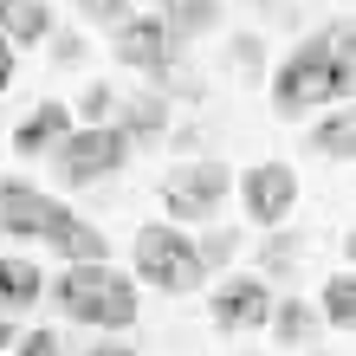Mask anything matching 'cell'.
<instances>
[{
	"instance_id": "obj_1",
	"label": "cell",
	"mask_w": 356,
	"mask_h": 356,
	"mask_svg": "<svg viewBox=\"0 0 356 356\" xmlns=\"http://www.w3.org/2000/svg\"><path fill=\"white\" fill-rule=\"evenodd\" d=\"M356 91V19L298 39L279 65H272V117H311L324 104H350Z\"/></svg>"
},
{
	"instance_id": "obj_2",
	"label": "cell",
	"mask_w": 356,
	"mask_h": 356,
	"mask_svg": "<svg viewBox=\"0 0 356 356\" xmlns=\"http://www.w3.org/2000/svg\"><path fill=\"white\" fill-rule=\"evenodd\" d=\"M0 234H19V240H39L52 253H65L72 266H104V234L72 214L58 195H39L33 181L19 175H0Z\"/></svg>"
},
{
	"instance_id": "obj_3",
	"label": "cell",
	"mask_w": 356,
	"mask_h": 356,
	"mask_svg": "<svg viewBox=\"0 0 356 356\" xmlns=\"http://www.w3.org/2000/svg\"><path fill=\"white\" fill-rule=\"evenodd\" d=\"M52 305L65 311L72 324H91V330H130L136 324V279L117 266H65L52 279Z\"/></svg>"
},
{
	"instance_id": "obj_4",
	"label": "cell",
	"mask_w": 356,
	"mask_h": 356,
	"mask_svg": "<svg viewBox=\"0 0 356 356\" xmlns=\"http://www.w3.org/2000/svg\"><path fill=\"white\" fill-rule=\"evenodd\" d=\"M136 279L156 285V291H195L207 279L201 253H195V234H181V227H169V220L136 227Z\"/></svg>"
},
{
	"instance_id": "obj_5",
	"label": "cell",
	"mask_w": 356,
	"mask_h": 356,
	"mask_svg": "<svg viewBox=\"0 0 356 356\" xmlns=\"http://www.w3.org/2000/svg\"><path fill=\"white\" fill-rule=\"evenodd\" d=\"M227 195H234V175H227V162H188V169H175L169 181H162V201H169V227H201L214 220Z\"/></svg>"
},
{
	"instance_id": "obj_6",
	"label": "cell",
	"mask_w": 356,
	"mask_h": 356,
	"mask_svg": "<svg viewBox=\"0 0 356 356\" xmlns=\"http://www.w3.org/2000/svg\"><path fill=\"white\" fill-rule=\"evenodd\" d=\"M52 162H58V181H65V188H85V181L117 175L123 162H130V143H123V130L97 123V130H72V136L52 149Z\"/></svg>"
},
{
	"instance_id": "obj_7",
	"label": "cell",
	"mask_w": 356,
	"mask_h": 356,
	"mask_svg": "<svg viewBox=\"0 0 356 356\" xmlns=\"http://www.w3.org/2000/svg\"><path fill=\"white\" fill-rule=\"evenodd\" d=\"M291 201H298V175H291V162H253V169L240 175V214L253 220V227L291 220Z\"/></svg>"
},
{
	"instance_id": "obj_8",
	"label": "cell",
	"mask_w": 356,
	"mask_h": 356,
	"mask_svg": "<svg viewBox=\"0 0 356 356\" xmlns=\"http://www.w3.org/2000/svg\"><path fill=\"white\" fill-rule=\"evenodd\" d=\"M207 318L220 330H259L272 318V285L259 272H227V279L207 291Z\"/></svg>"
},
{
	"instance_id": "obj_9",
	"label": "cell",
	"mask_w": 356,
	"mask_h": 356,
	"mask_svg": "<svg viewBox=\"0 0 356 356\" xmlns=\"http://www.w3.org/2000/svg\"><path fill=\"white\" fill-rule=\"evenodd\" d=\"M111 52L123 58V65H136V72H149V78H162V72H175V58H181V46L169 33H162V19L156 13H130L117 26V39H111Z\"/></svg>"
},
{
	"instance_id": "obj_10",
	"label": "cell",
	"mask_w": 356,
	"mask_h": 356,
	"mask_svg": "<svg viewBox=\"0 0 356 356\" xmlns=\"http://www.w3.org/2000/svg\"><path fill=\"white\" fill-rule=\"evenodd\" d=\"M72 130H78V123H72V104L46 97L33 117H19V123H13V149H19V156H46V149H58Z\"/></svg>"
},
{
	"instance_id": "obj_11",
	"label": "cell",
	"mask_w": 356,
	"mask_h": 356,
	"mask_svg": "<svg viewBox=\"0 0 356 356\" xmlns=\"http://www.w3.org/2000/svg\"><path fill=\"white\" fill-rule=\"evenodd\" d=\"M0 39H7V46H39V39H52V7L46 0H0Z\"/></svg>"
},
{
	"instance_id": "obj_12",
	"label": "cell",
	"mask_w": 356,
	"mask_h": 356,
	"mask_svg": "<svg viewBox=\"0 0 356 356\" xmlns=\"http://www.w3.org/2000/svg\"><path fill=\"white\" fill-rule=\"evenodd\" d=\"M111 130H123V143L162 136V130H169V97H162V91H143L130 104H117V123H111Z\"/></svg>"
},
{
	"instance_id": "obj_13",
	"label": "cell",
	"mask_w": 356,
	"mask_h": 356,
	"mask_svg": "<svg viewBox=\"0 0 356 356\" xmlns=\"http://www.w3.org/2000/svg\"><path fill=\"white\" fill-rule=\"evenodd\" d=\"M39 291H46V279H39L33 259H0V318H13V311L39 305Z\"/></svg>"
},
{
	"instance_id": "obj_14",
	"label": "cell",
	"mask_w": 356,
	"mask_h": 356,
	"mask_svg": "<svg viewBox=\"0 0 356 356\" xmlns=\"http://www.w3.org/2000/svg\"><path fill=\"white\" fill-rule=\"evenodd\" d=\"M311 149H318L324 162H356V104L330 111L318 130H311Z\"/></svg>"
},
{
	"instance_id": "obj_15",
	"label": "cell",
	"mask_w": 356,
	"mask_h": 356,
	"mask_svg": "<svg viewBox=\"0 0 356 356\" xmlns=\"http://www.w3.org/2000/svg\"><path fill=\"white\" fill-rule=\"evenodd\" d=\"M272 337H279L285 350H305L311 337H318V311H311L305 298H272Z\"/></svg>"
},
{
	"instance_id": "obj_16",
	"label": "cell",
	"mask_w": 356,
	"mask_h": 356,
	"mask_svg": "<svg viewBox=\"0 0 356 356\" xmlns=\"http://www.w3.org/2000/svg\"><path fill=\"white\" fill-rule=\"evenodd\" d=\"M318 324H330V330H356V272H337V279H324Z\"/></svg>"
},
{
	"instance_id": "obj_17",
	"label": "cell",
	"mask_w": 356,
	"mask_h": 356,
	"mask_svg": "<svg viewBox=\"0 0 356 356\" xmlns=\"http://www.w3.org/2000/svg\"><path fill=\"white\" fill-rule=\"evenodd\" d=\"M156 19H162V33H169L175 46H188L195 33H207V26L220 19V7H207V0H195V7H181V0H175V7H162Z\"/></svg>"
},
{
	"instance_id": "obj_18",
	"label": "cell",
	"mask_w": 356,
	"mask_h": 356,
	"mask_svg": "<svg viewBox=\"0 0 356 356\" xmlns=\"http://www.w3.org/2000/svg\"><path fill=\"white\" fill-rule=\"evenodd\" d=\"M111 111H117V91H111V85H85V97H78V111H72V123L85 117V130H97V123L111 117Z\"/></svg>"
},
{
	"instance_id": "obj_19",
	"label": "cell",
	"mask_w": 356,
	"mask_h": 356,
	"mask_svg": "<svg viewBox=\"0 0 356 356\" xmlns=\"http://www.w3.org/2000/svg\"><path fill=\"white\" fill-rule=\"evenodd\" d=\"M13 356H65V343H58V330H19Z\"/></svg>"
},
{
	"instance_id": "obj_20",
	"label": "cell",
	"mask_w": 356,
	"mask_h": 356,
	"mask_svg": "<svg viewBox=\"0 0 356 356\" xmlns=\"http://www.w3.org/2000/svg\"><path fill=\"white\" fill-rule=\"evenodd\" d=\"M195 253H201V272L227 266V259H234V234H207V240H195Z\"/></svg>"
},
{
	"instance_id": "obj_21",
	"label": "cell",
	"mask_w": 356,
	"mask_h": 356,
	"mask_svg": "<svg viewBox=\"0 0 356 356\" xmlns=\"http://www.w3.org/2000/svg\"><path fill=\"white\" fill-rule=\"evenodd\" d=\"M266 259H272V266H291V259H298V240L272 234V240H266Z\"/></svg>"
},
{
	"instance_id": "obj_22",
	"label": "cell",
	"mask_w": 356,
	"mask_h": 356,
	"mask_svg": "<svg viewBox=\"0 0 356 356\" xmlns=\"http://www.w3.org/2000/svg\"><path fill=\"white\" fill-rule=\"evenodd\" d=\"M85 19H104V26H123V19H130V7H111V0H97V7H85Z\"/></svg>"
},
{
	"instance_id": "obj_23",
	"label": "cell",
	"mask_w": 356,
	"mask_h": 356,
	"mask_svg": "<svg viewBox=\"0 0 356 356\" xmlns=\"http://www.w3.org/2000/svg\"><path fill=\"white\" fill-rule=\"evenodd\" d=\"M52 39H58L52 58H58V65H72V58H78V39H72V33H52Z\"/></svg>"
},
{
	"instance_id": "obj_24",
	"label": "cell",
	"mask_w": 356,
	"mask_h": 356,
	"mask_svg": "<svg viewBox=\"0 0 356 356\" xmlns=\"http://www.w3.org/2000/svg\"><path fill=\"white\" fill-rule=\"evenodd\" d=\"M7 85H13V46L0 39V91H7Z\"/></svg>"
},
{
	"instance_id": "obj_25",
	"label": "cell",
	"mask_w": 356,
	"mask_h": 356,
	"mask_svg": "<svg viewBox=\"0 0 356 356\" xmlns=\"http://www.w3.org/2000/svg\"><path fill=\"white\" fill-rule=\"evenodd\" d=\"M97 356H130V350H123V343H97Z\"/></svg>"
},
{
	"instance_id": "obj_26",
	"label": "cell",
	"mask_w": 356,
	"mask_h": 356,
	"mask_svg": "<svg viewBox=\"0 0 356 356\" xmlns=\"http://www.w3.org/2000/svg\"><path fill=\"white\" fill-rule=\"evenodd\" d=\"M13 337H19V330H13V324H7V318H0V343H13Z\"/></svg>"
},
{
	"instance_id": "obj_27",
	"label": "cell",
	"mask_w": 356,
	"mask_h": 356,
	"mask_svg": "<svg viewBox=\"0 0 356 356\" xmlns=\"http://www.w3.org/2000/svg\"><path fill=\"white\" fill-rule=\"evenodd\" d=\"M343 259H350V266H356V234H350V240H343Z\"/></svg>"
}]
</instances>
